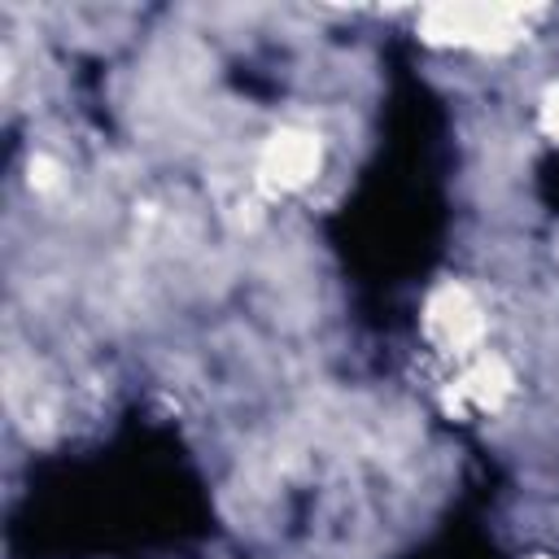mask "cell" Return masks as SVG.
I'll return each instance as SVG.
<instances>
[{
  "label": "cell",
  "mask_w": 559,
  "mask_h": 559,
  "mask_svg": "<svg viewBox=\"0 0 559 559\" xmlns=\"http://www.w3.org/2000/svg\"><path fill=\"white\" fill-rule=\"evenodd\" d=\"M319 170V140L306 131H280L262 148V179L271 188H301Z\"/></svg>",
  "instance_id": "6da1fadb"
},
{
  "label": "cell",
  "mask_w": 559,
  "mask_h": 559,
  "mask_svg": "<svg viewBox=\"0 0 559 559\" xmlns=\"http://www.w3.org/2000/svg\"><path fill=\"white\" fill-rule=\"evenodd\" d=\"M428 332L445 345V349H467L472 341H480L485 332V314L472 301L467 288H437L428 301Z\"/></svg>",
  "instance_id": "7a4b0ae2"
},
{
  "label": "cell",
  "mask_w": 559,
  "mask_h": 559,
  "mask_svg": "<svg viewBox=\"0 0 559 559\" xmlns=\"http://www.w3.org/2000/svg\"><path fill=\"white\" fill-rule=\"evenodd\" d=\"M459 393L472 397L476 406H498V402L511 393V371H507V362H502V358H480V362H472V367L463 371V380H459Z\"/></svg>",
  "instance_id": "3957f363"
},
{
  "label": "cell",
  "mask_w": 559,
  "mask_h": 559,
  "mask_svg": "<svg viewBox=\"0 0 559 559\" xmlns=\"http://www.w3.org/2000/svg\"><path fill=\"white\" fill-rule=\"evenodd\" d=\"M542 127H546V135L559 140V87H550L542 100Z\"/></svg>",
  "instance_id": "277c9868"
},
{
  "label": "cell",
  "mask_w": 559,
  "mask_h": 559,
  "mask_svg": "<svg viewBox=\"0 0 559 559\" xmlns=\"http://www.w3.org/2000/svg\"><path fill=\"white\" fill-rule=\"evenodd\" d=\"M533 559H550V555H533Z\"/></svg>",
  "instance_id": "5b68a950"
}]
</instances>
